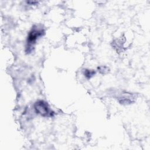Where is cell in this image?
Here are the masks:
<instances>
[{
    "instance_id": "1",
    "label": "cell",
    "mask_w": 150,
    "mask_h": 150,
    "mask_svg": "<svg viewBox=\"0 0 150 150\" xmlns=\"http://www.w3.org/2000/svg\"><path fill=\"white\" fill-rule=\"evenodd\" d=\"M34 108L36 113L40 114L43 117H51L53 116V113L47 103L42 100L38 101L34 105Z\"/></svg>"
},
{
    "instance_id": "2",
    "label": "cell",
    "mask_w": 150,
    "mask_h": 150,
    "mask_svg": "<svg viewBox=\"0 0 150 150\" xmlns=\"http://www.w3.org/2000/svg\"><path fill=\"white\" fill-rule=\"evenodd\" d=\"M43 30L42 29H39L37 28H33L32 30L29 32L28 36L27 43L28 44L29 47L32 46L36 41L37 39L42 35L43 33Z\"/></svg>"
},
{
    "instance_id": "3",
    "label": "cell",
    "mask_w": 150,
    "mask_h": 150,
    "mask_svg": "<svg viewBox=\"0 0 150 150\" xmlns=\"http://www.w3.org/2000/svg\"><path fill=\"white\" fill-rule=\"evenodd\" d=\"M134 97L130 93H125L122 94L119 98V101L121 104H130L133 101Z\"/></svg>"
},
{
    "instance_id": "4",
    "label": "cell",
    "mask_w": 150,
    "mask_h": 150,
    "mask_svg": "<svg viewBox=\"0 0 150 150\" xmlns=\"http://www.w3.org/2000/svg\"><path fill=\"white\" fill-rule=\"evenodd\" d=\"M95 74V71H91L88 70H86L85 71V76L87 78H90L91 76H93Z\"/></svg>"
}]
</instances>
